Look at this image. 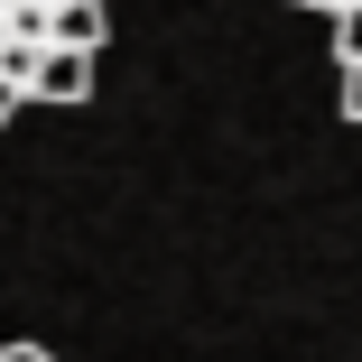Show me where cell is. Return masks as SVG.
Segmentation results:
<instances>
[{
    "mask_svg": "<svg viewBox=\"0 0 362 362\" xmlns=\"http://www.w3.org/2000/svg\"><path fill=\"white\" fill-rule=\"evenodd\" d=\"M103 37H112V0H65V10H47V47L103 56Z\"/></svg>",
    "mask_w": 362,
    "mask_h": 362,
    "instance_id": "6da1fadb",
    "label": "cell"
},
{
    "mask_svg": "<svg viewBox=\"0 0 362 362\" xmlns=\"http://www.w3.org/2000/svg\"><path fill=\"white\" fill-rule=\"evenodd\" d=\"M84 93H93V56H75V47H47V65H37L28 103H84Z\"/></svg>",
    "mask_w": 362,
    "mask_h": 362,
    "instance_id": "7a4b0ae2",
    "label": "cell"
},
{
    "mask_svg": "<svg viewBox=\"0 0 362 362\" xmlns=\"http://www.w3.org/2000/svg\"><path fill=\"white\" fill-rule=\"evenodd\" d=\"M334 56L362 65V10H334Z\"/></svg>",
    "mask_w": 362,
    "mask_h": 362,
    "instance_id": "3957f363",
    "label": "cell"
},
{
    "mask_svg": "<svg viewBox=\"0 0 362 362\" xmlns=\"http://www.w3.org/2000/svg\"><path fill=\"white\" fill-rule=\"evenodd\" d=\"M344 112L362 121V65H344Z\"/></svg>",
    "mask_w": 362,
    "mask_h": 362,
    "instance_id": "277c9868",
    "label": "cell"
},
{
    "mask_svg": "<svg viewBox=\"0 0 362 362\" xmlns=\"http://www.w3.org/2000/svg\"><path fill=\"white\" fill-rule=\"evenodd\" d=\"M0 362H56V353H37V344H0Z\"/></svg>",
    "mask_w": 362,
    "mask_h": 362,
    "instance_id": "5b68a950",
    "label": "cell"
},
{
    "mask_svg": "<svg viewBox=\"0 0 362 362\" xmlns=\"http://www.w3.org/2000/svg\"><path fill=\"white\" fill-rule=\"evenodd\" d=\"M19 103H28V93H19V84H0V121H19Z\"/></svg>",
    "mask_w": 362,
    "mask_h": 362,
    "instance_id": "8992f818",
    "label": "cell"
},
{
    "mask_svg": "<svg viewBox=\"0 0 362 362\" xmlns=\"http://www.w3.org/2000/svg\"><path fill=\"white\" fill-rule=\"evenodd\" d=\"M288 10H325V19H334V10H344V0H288Z\"/></svg>",
    "mask_w": 362,
    "mask_h": 362,
    "instance_id": "52a82bcc",
    "label": "cell"
},
{
    "mask_svg": "<svg viewBox=\"0 0 362 362\" xmlns=\"http://www.w3.org/2000/svg\"><path fill=\"white\" fill-rule=\"evenodd\" d=\"M344 10H362V0H344Z\"/></svg>",
    "mask_w": 362,
    "mask_h": 362,
    "instance_id": "ba28073f",
    "label": "cell"
}]
</instances>
